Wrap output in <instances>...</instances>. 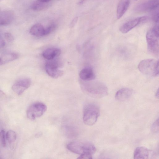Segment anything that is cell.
Instances as JSON below:
<instances>
[{"mask_svg": "<svg viewBox=\"0 0 159 159\" xmlns=\"http://www.w3.org/2000/svg\"><path fill=\"white\" fill-rule=\"evenodd\" d=\"M130 0H120L116 10V16L118 19L123 16L128 9Z\"/></svg>", "mask_w": 159, "mask_h": 159, "instance_id": "15", "label": "cell"}, {"mask_svg": "<svg viewBox=\"0 0 159 159\" xmlns=\"http://www.w3.org/2000/svg\"><path fill=\"white\" fill-rule=\"evenodd\" d=\"M159 61L152 59H147L141 61L138 65L140 71L143 75L151 77L159 75Z\"/></svg>", "mask_w": 159, "mask_h": 159, "instance_id": "4", "label": "cell"}, {"mask_svg": "<svg viewBox=\"0 0 159 159\" xmlns=\"http://www.w3.org/2000/svg\"><path fill=\"white\" fill-rule=\"evenodd\" d=\"M148 150L144 147H139L135 149L134 158L135 159H148L149 156Z\"/></svg>", "mask_w": 159, "mask_h": 159, "instance_id": "16", "label": "cell"}, {"mask_svg": "<svg viewBox=\"0 0 159 159\" xmlns=\"http://www.w3.org/2000/svg\"><path fill=\"white\" fill-rule=\"evenodd\" d=\"M84 90L88 94L96 98H101L105 96L108 93L107 86L102 82H90L84 85Z\"/></svg>", "mask_w": 159, "mask_h": 159, "instance_id": "3", "label": "cell"}, {"mask_svg": "<svg viewBox=\"0 0 159 159\" xmlns=\"http://www.w3.org/2000/svg\"><path fill=\"white\" fill-rule=\"evenodd\" d=\"M4 37L6 40L9 42H11L14 40V38L11 34L6 32L4 34Z\"/></svg>", "mask_w": 159, "mask_h": 159, "instance_id": "24", "label": "cell"}, {"mask_svg": "<svg viewBox=\"0 0 159 159\" xmlns=\"http://www.w3.org/2000/svg\"></svg>", "mask_w": 159, "mask_h": 159, "instance_id": "33", "label": "cell"}, {"mask_svg": "<svg viewBox=\"0 0 159 159\" xmlns=\"http://www.w3.org/2000/svg\"><path fill=\"white\" fill-rule=\"evenodd\" d=\"M46 106L41 102H36L31 105L28 109L26 114L28 118L33 120L41 116L46 111Z\"/></svg>", "mask_w": 159, "mask_h": 159, "instance_id": "7", "label": "cell"}, {"mask_svg": "<svg viewBox=\"0 0 159 159\" xmlns=\"http://www.w3.org/2000/svg\"><path fill=\"white\" fill-rule=\"evenodd\" d=\"M156 96H157V97H158V96H159V90H158V89L157 92Z\"/></svg>", "mask_w": 159, "mask_h": 159, "instance_id": "31", "label": "cell"}, {"mask_svg": "<svg viewBox=\"0 0 159 159\" xmlns=\"http://www.w3.org/2000/svg\"><path fill=\"white\" fill-rule=\"evenodd\" d=\"M88 0H81L79 2L78 4L79 5L82 4Z\"/></svg>", "mask_w": 159, "mask_h": 159, "instance_id": "28", "label": "cell"}, {"mask_svg": "<svg viewBox=\"0 0 159 159\" xmlns=\"http://www.w3.org/2000/svg\"><path fill=\"white\" fill-rule=\"evenodd\" d=\"M14 17V12L11 10L0 12V26L9 24L12 21Z\"/></svg>", "mask_w": 159, "mask_h": 159, "instance_id": "11", "label": "cell"}, {"mask_svg": "<svg viewBox=\"0 0 159 159\" xmlns=\"http://www.w3.org/2000/svg\"><path fill=\"white\" fill-rule=\"evenodd\" d=\"M49 2H42L37 0L32 3L31 8L34 10L38 11L45 10L50 5Z\"/></svg>", "mask_w": 159, "mask_h": 159, "instance_id": "19", "label": "cell"}, {"mask_svg": "<svg viewBox=\"0 0 159 159\" xmlns=\"http://www.w3.org/2000/svg\"><path fill=\"white\" fill-rule=\"evenodd\" d=\"M100 114L98 107L94 103H89L84 107L83 120L88 125H92L96 122Z\"/></svg>", "mask_w": 159, "mask_h": 159, "instance_id": "5", "label": "cell"}, {"mask_svg": "<svg viewBox=\"0 0 159 159\" xmlns=\"http://www.w3.org/2000/svg\"><path fill=\"white\" fill-rule=\"evenodd\" d=\"M78 17H76L74 19L72 20V21L71 23V26H73V25H75V24L77 22V20H78Z\"/></svg>", "mask_w": 159, "mask_h": 159, "instance_id": "27", "label": "cell"}, {"mask_svg": "<svg viewBox=\"0 0 159 159\" xmlns=\"http://www.w3.org/2000/svg\"><path fill=\"white\" fill-rule=\"evenodd\" d=\"M5 133L4 130H2L0 132V139L1 143L3 147L6 145Z\"/></svg>", "mask_w": 159, "mask_h": 159, "instance_id": "22", "label": "cell"}, {"mask_svg": "<svg viewBox=\"0 0 159 159\" xmlns=\"http://www.w3.org/2000/svg\"><path fill=\"white\" fill-rule=\"evenodd\" d=\"M18 54L14 52H8L3 54L0 57V66L13 61L19 57Z\"/></svg>", "mask_w": 159, "mask_h": 159, "instance_id": "17", "label": "cell"}, {"mask_svg": "<svg viewBox=\"0 0 159 159\" xmlns=\"http://www.w3.org/2000/svg\"><path fill=\"white\" fill-rule=\"evenodd\" d=\"M61 53V50L57 48H51L45 50L42 53L43 57L48 60L55 58Z\"/></svg>", "mask_w": 159, "mask_h": 159, "instance_id": "14", "label": "cell"}, {"mask_svg": "<svg viewBox=\"0 0 159 159\" xmlns=\"http://www.w3.org/2000/svg\"><path fill=\"white\" fill-rule=\"evenodd\" d=\"M30 33L32 35L37 37L44 36L45 28L39 23L33 25L30 30Z\"/></svg>", "mask_w": 159, "mask_h": 159, "instance_id": "18", "label": "cell"}, {"mask_svg": "<svg viewBox=\"0 0 159 159\" xmlns=\"http://www.w3.org/2000/svg\"><path fill=\"white\" fill-rule=\"evenodd\" d=\"M39 1L44 2H49L51 0H38Z\"/></svg>", "mask_w": 159, "mask_h": 159, "instance_id": "30", "label": "cell"}, {"mask_svg": "<svg viewBox=\"0 0 159 159\" xmlns=\"http://www.w3.org/2000/svg\"><path fill=\"white\" fill-rule=\"evenodd\" d=\"M31 84V81L28 78H23L19 80L12 86L11 89L18 95L21 94L28 88Z\"/></svg>", "mask_w": 159, "mask_h": 159, "instance_id": "9", "label": "cell"}, {"mask_svg": "<svg viewBox=\"0 0 159 159\" xmlns=\"http://www.w3.org/2000/svg\"><path fill=\"white\" fill-rule=\"evenodd\" d=\"M148 49L152 54L158 56L159 51V26L156 25L150 29L146 35Z\"/></svg>", "mask_w": 159, "mask_h": 159, "instance_id": "2", "label": "cell"}, {"mask_svg": "<svg viewBox=\"0 0 159 159\" xmlns=\"http://www.w3.org/2000/svg\"><path fill=\"white\" fill-rule=\"evenodd\" d=\"M67 148L72 152L80 155L78 159H92L96 151L95 146L87 142H72L67 144Z\"/></svg>", "mask_w": 159, "mask_h": 159, "instance_id": "1", "label": "cell"}, {"mask_svg": "<svg viewBox=\"0 0 159 159\" xmlns=\"http://www.w3.org/2000/svg\"><path fill=\"white\" fill-rule=\"evenodd\" d=\"M5 95V93L2 90H0V96Z\"/></svg>", "mask_w": 159, "mask_h": 159, "instance_id": "29", "label": "cell"}, {"mask_svg": "<svg viewBox=\"0 0 159 159\" xmlns=\"http://www.w3.org/2000/svg\"><path fill=\"white\" fill-rule=\"evenodd\" d=\"M56 25L54 24H52L46 28H45L44 36L48 35L55 30Z\"/></svg>", "mask_w": 159, "mask_h": 159, "instance_id": "21", "label": "cell"}, {"mask_svg": "<svg viewBox=\"0 0 159 159\" xmlns=\"http://www.w3.org/2000/svg\"><path fill=\"white\" fill-rule=\"evenodd\" d=\"M159 0H147L138 5L135 10L139 12L149 11L157 9Z\"/></svg>", "mask_w": 159, "mask_h": 159, "instance_id": "10", "label": "cell"}, {"mask_svg": "<svg viewBox=\"0 0 159 159\" xmlns=\"http://www.w3.org/2000/svg\"><path fill=\"white\" fill-rule=\"evenodd\" d=\"M136 0V1H137V0Z\"/></svg>", "mask_w": 159, "mask_h": 159, "instance_id": "32", "label": "cell"}, {"mask_svg": "<svg viewBox=\"0 0 159 159\" xmlns=\"http://www.w3.org/2000/svg\"><path fill=\"white\" fill-rule=\"evenodd\" d=\"M7 139L10 144L14 143L16 139V134L15 132L12 130H8L6 133Z\"/></svg>", "mask_w": 159, "mask_h": 159, "instance_id": "20", "label": "cell"}, {"mask_svg": "<svg viewBox=\"0 0 159 159\" xmlns=\"http://www.w3.org/2000/svg\"><path fill=\"white\" fill-rule=\"evenodd\" d=\"M133 93V90L129 88H123L119 90L116 93L115 97L116 100L123 101L129 98Z\"/></svg>", "mask_w": 159, "mask_h": 159, "instance_id": "12", "label": "cell"}, {"mask_svg": "<svg viewBox=\"0 0 159 159\" xmlns=\"http://www.w3.org/2000/svg\"><path fill=\"white\" fill-rule=\"evenodd\" d=\"M5 45V42L4 40L0 36V48L4 47Z\"/></svg>", "mask_w": 159, "mask_h": 159, "instance_id": "26", "label": "cell"}, {"mask_svg": "<svg viewBox=\"0 0 159 159\" xmlns=\"http://www.w3.org/2000/svg\"><path fill=\"white\" fill-rule=\"evenodd\" d=\"M152 130L154 132H158L159 131V120L158 119L152 124Z\"/></svg>", "mask_w": 159, "mask_h": 159, "instance_id": "23", "label": "cell"}, {"mask_svg": "<svg viewBox=\"0 0 159 159\" xmlns=\"http://www.w3.org/2000/svg\"><path fill=\"white\" fill-rule=\"evenodd\" d=\"M54 59L49 60L46 62L45 69L49 76L57 78L62 75L63 72L59 69L61 66V63L58 60Z\"/></svg>", "mask_w": 159, "mask_h": 159, "instance_id": "6", "label": "cell"}, {"mask_svg": "<svg viewBox=\"0 0 159 159\" xmlns=\"http://www.w3.org/2000/svg\"><path fill=\"white\" fill-rule=\"evenodd\" d=\"M153 20L156 23H158L159 21V11H156L153 15L152 17Z\"/></svg>", "mask_w": 159, "mask_h": 159, "instance_id": "25", "label": "cell"}, {"mask_svg": "<svg viewBox=\"0 0 159 159\" xmlns=\"http://www.w3.org/2000/svg\"><path fill=\"white\" fill-rule=\"evenodd\" d=\"M80 78L84 81H91L95 78V75L93 69L91 67H86L82 69L79 74Z\"/></svg>", "mask_w": 159, "mask_h": 159, "instance_id": "13", "label": "cell"}, {"mask_svg": "<svg viewBox=\"0 0 159 159\" xmlns=\"http://www.w3.org/2000/svg\"><path fill=\"white\" fill-rule=\"evenodd\" d=\"M148 18V16H144L129 20L120 26V30L122 33H126L138 25L146 21Z\"/></svg>", "mask_w": 159, "mask_h": 159, "instance_id": "8", "label": "cell"}]
</instances>
